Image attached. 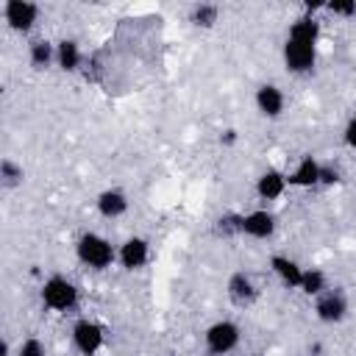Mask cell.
<instances>
[{"label":"cell","mask_w":356,"mask_h":356,"mask_svg":"<svg viewBox=\"0 0 356 356\" xmlns=\"http://www.w3.org/2000/svg\"><path fill=\"white\" fill-rule=\"evenodd\" d=\"M320 170H323V164H320L314 156H303V159L295 164V170L286 175V181H289V186H300V189L317 186V184H320Z\"/></svg>","instance_id":"14"},{"label":"cell","mask_w":356,"mask_h":356,"mask_svg":"<svg viewBox=\"0 0 356 356\" xmlns=\"http://www.w3.org/2000/svg\"><path fill=\"white\" fill-rule=\"evenodd\" d=\"M75 256L83 267H92V270H106L117 261V250L114 245L103 236V234H95V231H86L78 236L75 242Z\"/></svg>","instance_id":"1"},{"label":"cell","mask_w":356,"mask_h":356,"mask_svg":"<svg viewBox=\"0 0 356 356\" xmlns=\"http://www.w3.org/2000/svg\"><path fill=\"white\" fill-rule=\"evenodd\" d=\"M17 356H47V350H44L42 339H36V337H28V339H22V342H19V348H17Z\"/></svg>","instance_id":"22"},{"label":"cell","mask_w":356,"mask_h":356,"mask_svg":"<svg viewBox=\"0 0 356 356\" xmlns=\"http://www.w3.org/2000/svg\"><path fill=\"white\" fill-rule=\"evenodd\" d=\"M325 289H328L325 273L317 270V267H306V270H303V281H300V292L309 295V298H320Z\"/></svg>","instance_id":"19"},{"label":"cell","mask_w":356,"mask_h":356,"mask_svg":"<svg viewBox=\"0 0 356 356\" xmlns=\"http://www.w3.org/2000/svg\"><path fill=\"white\" fill-rule=\"evenodd\" d=\"M342 139H345V145H348L350 150H356V117H350V120H348V125H345V134H342Z\"/></svg>","instance_id":"24"},{"label":"cell","mask_w":356,"mask_h":356,"mask_svg":"<svg viewBox=\"0 0 356 356\" xmlns=\"http://www.w3.org/2000/svg\"><path fill=\"white\" fill-rule=\"evenodd\" d=\"M325 8L337 17H356V0H331L325 3Z\"/></svg>","instance_id":"23"},{"label":"cell","mask_w":356,"mask_h":356,"mask_svg":"<svg viewBox=\"0 0 356 356\" xmlns=\"http://www.w3.org/2000/svg\"><path fill=\"white\" fill-rule=\"evenodd\" d=\"M95 209H97L100 217L117 220V217H122V214L128 211V195H125L122 189H117V186L103 189V192L97 195V200H95Z\"/></svg>","instance_id":"12"},{"label":"cell","mask_w":356,"mask_h":356,"mask_svg":"<svg viewBox=\"0 0 356 356\" xmlns=\"http://www.w3.org/2000/svg\"><path fill=\"white\" fill-rule=\"evenodd\" d=\"M3 19L11 31L28 33L39 19V6L31 0H6L3 3Z\"/></svg>","instance_id":"4"},{"label":"cell","mask_w":356,"mask_h":356,"mask_svg":"<svg viewBox=\"0 0 356 356\" xmlns=\"http://www.w3.org/2000/svg\"><path fill=\"white\" fill-rule=\"evenodd\" d=\"M0 181H3L6 189L19 186V184H22V167H19L17 161H11V159H3V161H0Z\"/></svg>","instance_id":"21"},{"label":"cell","mask_w":356,"mask_h":356,"mask_svg":"<svg viewBox=\"0 0 356 356\" xmlns=\"http://www.w3.org/2000/svg\"><path fill=\"white\" fill-rule=\"evenodd\" d=\"M106 342V331L95 320H78L72 325V345L81 356H95Z\"/></svg>","instance_id":"6"},{"label":"cell","mask_w":356,"mask_h":356,"mask_svg":"<svg viewBox=\"0 0 356 356\" xmlns=\"http://www.w3.org/2000/svg\"><path fill=\"white\" fill-rule=\"evenodd\" d=\"M286 39H298V42H306V44H317L320 39V22L314 17H300L289 25V36Z\"/></svg>","instance_id":"17"},{"label":"cell","mask_w":356,"mask_h":356,"mask_svg":"<svg viewBox=\"0 0 356 356\" xmlns=\"http://www.w3.org/2000/svg\"><path fill=\"white\" fill-rule=\"evenodd\" d=\"M217 17H220V8L211 6V3H200V6L192 8V22L200 25V28H211L217 22Z\"/></svg>","instance_id":"20"},{"label":"cell","mask_w":356,"mask_h":356,"mask_svg":"<svg viewBox=\"0 0 356 356\" xmlns=\"http://www.w3.org/2000/svg\"><path fill=\"white\" fill-rule=\"evenodd\" d=\"M220 142H222V145H234V142H236V131H225V134L220 136Z\"/></svg>","instance_id":"26"},{"label":"cell","mask_w":356,"mask_h":356,"mask_svg":"<svg viewBox=\"0 0 356 356\" xmlns=\"http://www.w3.org/2000/svg\"><path fill=\"white\" fill-rule=\"evenodd\" d=\"M286 186H289V181H286V175L281 172V170H264L259 178H256V195L261 197V200H278L284 192H286Z\"/></svg>","instance_id":"13"},{"label":"cell","mask_w":356,"mask_h":356,"mask_svg":"<svg viewBox=\"0 0 356 356\" xmlns=\"http://www.w3.org/2000/svg\"><path fill=\"white\" fill-rule=\"evenodd\" d=\"M42 303L50 312H70L78 306V286L64 275H50L42 284Z\"/></svg>","instance_id":"2"},{"label":"cell","mask_w":356,"mask_h":356,"mask_svg":"<svg viewBox=\"0 0 356 356\" xmlns=\"http://www.w3.org/2000/svg\"><path fill=\"white\" fill-rule=\"evenodd\" d=\"M284 106H286V97L275 83H261L256 89V108H259L261 117L275 120V117L284 114Z\"/></svg>","instance_id":"10"},{"label":"cell","mask_w":356,"mask_h":356,"mask_svg":"<svg viewBox=\"0 0 356 356\" xmlns=\"http://www.w3.org/2000/svg\"><path fill=\"white\" fill-rule=\"evenodd\" d=\"M56 64L64 72H75L81 67V47H78L75 39H61L56 44Z\"/></svg>","instance_id":"16"},{"label":"cell","mask_w":356,"mask_h":356,"mask_svg":"<svg viewBox=\"0 0 356 356\" xmlns=\"http://www.w3.org/2000/svg\"><path fill=\"white\" fill-rule=\"evenodd\" d=\"M314 312H317V317L323 320V323H342L345 320V314H348V300H345V295L339 292V289H325L317 300H314Z\"/></svg>","instance_id":"8"},{"label":"cell","mask_w":356,"mask_h":356,"mask_svg":"<svg viewBox=\"0 0 356 356\" xmlns=\"http://www.w3.org/2000/svg\"><path fill=\"white\" fill-rule=\"evenodd\" d=\"M270 270L275 273V278H278L286 289H300V281H303V270H306V267H300L295 259L275 253V256H270Z\"/></svg>","instance_id":"11"},{"label":"cell","mask_w":356,"mask_h":356,"mask_svg":"<svg viewBox=\"0 0 356 356\" xmlns=\"http://www.w3.org/2000/svg\"><path fill=\"white\" fill-rule=\"evenodd\" d=\"M239 234H245L250 239H270L275 234V214L267 209H256V211L242 214Z\"/></svg>","instance_id":"7"},{"label":"cell","mask_w":356,"mask_h":356,"mask_svg":"<svg viewBox=\"0 0 356 356\" xmlns=\"http://www.w3.org/2000/svg\"><path fill=\"white\" fill-rule=\"evenodd\" d=\"M314 61H317V44H306V42H298V39L284 42V64H286L289 72L306 75V72L314 70Z\"/></svg>","instance_id":"5"},{"label":"cell","mask_w":356,"mask_h":356,"mask_svg":"<svg viewBox=\"0 0 356 356\" xmlns=\"http://www.w3.org/2000/svg\"><path fill=\"white\" fill-rule=\"evenodd\" d=\"M256 295H259V289H256V284H253V278H250L248 273H234V275L228 278V298H231L236 306L253 303Z\"/></svg>","instance_id":"15"},{"label":"cell","mask_w":356,"mask_h":356,"mask_svg":"<svg viewBox=\"0 0 356 356\" xmlns=\"http://www.w3.org/2000/svg\"><path fill=\"white\" fill-rule=\"evenodd\" d=\"M203 339H206V350L211 356H225L239 345V325L234 320H217L206 328Z\"/></svg>","instance_id":"3"},{"label":"cell","mask_w":356,"mask_h":356,"mask_svg":"<svg viewBox=\"0 0 356 356\" xmlns=\"http://www.w3.org/2000/svg\"><path fill=\"white\" fill-rule=\"evenodd\" d=\"M337 181H339V170L323 164V170H320V184H323V186H331V184H337Z\"/></svg>","instance_id":"25"},{"label":"cell","mask_w":356,"mask_h":356,"mask_svg":"<svg viewBox=\"0 0 356 356\" xmlns=\"http://www.w3.org/2000/svg\"><path fill=\"white\" fill-rule=\"evenodd\" d=\"M28 58H31V64L36 70H44V67H50L56 61V44L47 42V39H36L28 47Z\"/></svg>","instance_id":"18"},{"label":"cell","mask_w":356,"mask_h":356,"mask_svg":"<svg viewBox=\"0 0 356 356\" xmlns=\"http://www.w3.org/2000/svg\"><path fill=\"white\" fill-rule=\"evenodd\" d=\"M147 259H150V245L142 236H128L117 250V261L122 264V270H139L147 264Z\"/></svg>","instance_id":"9"}]
</instances>
